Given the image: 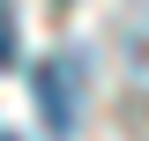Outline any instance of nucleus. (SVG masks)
Instances as JSON below:
<instances>
[{"instance_id":"obj_1","label":"nucleus","mask_w":149,"mask_h":141,"mask_svg":"<svg viewBox=\"0 0 149 141\" xmlns=\"http://www.w3.org/2000/svg\"><path fill=\"white\" fill-rule=\"evenodd\" d=\"M82 82H90V59L82 52H52V59H37V74H30L37 111H45V126H52L60 141L82 126Z\"/></svg>"},{"instance_id":"obj_2","label":"nucleus","mask_w":149,"mask_h":141,"mask_svg":"<svg viewBox=\"0 0 149 141\" xmlns=\"http://www.w3.org/2000/svg\"><path fill=\"white\" fill-rule=\"evenodd\" d=\"M0 22H15V15H8V0H0Z\"/></svg>"},{"instance_id":"obj_3","label":"nucleus","mask_w":149,"mask_h":141,"mask_svg":"<svg viewBox=\"0 0 149 141\" xmlns=\"http://www.w3.org/2000/svg\"><path fill=\"white\" fill-rule=\"evenodd\" d=\"M0 141H15V134H0Z\"/></svg>"},{"instance_id":"obj_4","label":"nucleus","mask_w":149,"mask_h":141,"mask_svg":"<svg viewBox=\"0 0 149 141\" xmlns=\"http://www.w3.org/2000/svg\"><path fill=\"white\" fill-rule=\"evenodd\" d=\"M60 8H67V0H60Z\"/></svg>"}]
</instances>
